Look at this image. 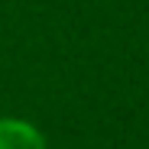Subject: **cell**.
<instances>
[{
    "mask_svg": "<svg viewBox=\"0 0 149 149\" xmlns=\"http://www.w3.org/2000/svg\"><path fill=\"white\" fill-rule=\"evenodd\" d=\"M0 149H49V146L33 123L0 117Z\"/></svg>",
    "mask_w": 149,
    "mask_h": 149,
    "instance_id": "cell-1",
    "label": "cell"
}]
</instances>
